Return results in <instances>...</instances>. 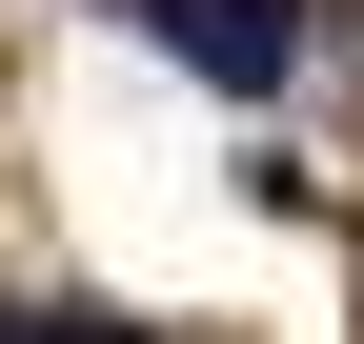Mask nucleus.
Instances as JSON below:
<instances>
[{
  "label": "nucleus",
  "instance_id": "1",
  "mask_svg": "<svg viewBox=\"0 0 364 344\" xmlns=\"http://www.w3.org/2000/svg\"><path fill=\"white\" fill-rule=\"evenodd\" d=\"M122 21H142L182 81H223V102H284L304 81V0H122Z\"/></svg>",
  "mask_w": 364,
  "mask_h": 344
},
{
  "label": "nucleus",
  "instance_id": "2",
  "mask_svg": "<svg viewBox=\"0 0 364 344\" xmlns=\"http://www.w3.org/2000/svg\"><path fill=\"white\" fill-rule=\"evenodd\" d=\"M21 344H162V324H122V304H21Z\"/></svg>",
  "mask_w": 364,
  "mask_h": 344
},
{
  "label": "nucleus",
  "instance_id": "3",
  "mask_svg": "<svg viewBox=\"0 0 364 344\" xmlns=\"http://www.w3.org/2000/svg\"><path fill=\"white\" fill-rule=\"evenodd\" d=\"M0 344H21V324H0Z\"/></svg>",
  "mask_w": 364,
  "mask_h": 344
}]
</instances>
